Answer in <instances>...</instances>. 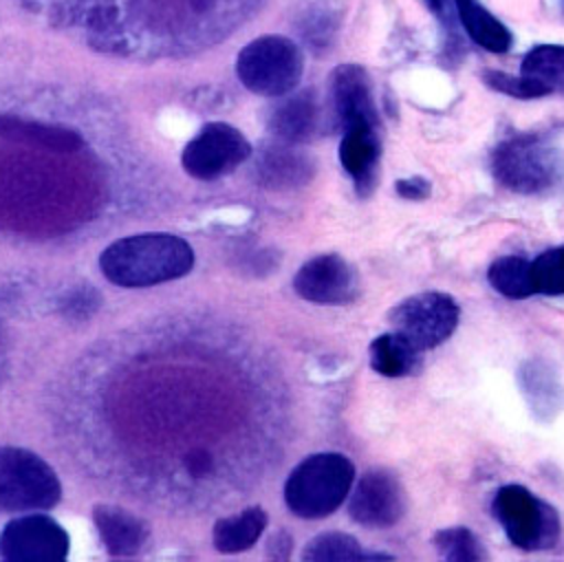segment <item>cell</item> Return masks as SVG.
<instances>
[{"label": "cell", "instance_id": "obj_12", "mask_svg": "<svg viewBox=\"0 0 564 562\" xmlns=\"http://www.w3.org/2000/svg\"><path fill=\"white\" fill-rule=\"evenodd\" d=\"M348 514L357 525L386 529L405 514V491L399 478L381 467L368 469L348 498Z\"/></svg>", "mask_w": 564, "mask_h": 562}, {"label": "cell", "instance_id": "obj_13", "mask_svg": "<svg viewBox=\"0 0 564 562\" xmlns=\"http://www.w3.org/2000/svg\"><path fill=\"white\" fill-rule=\"evenodd\" d=\"M333 106L344 121V126L350 123H379L377 106L372 99V86L361 66L346 64L339 66L333 75Z\"/></svg>", "mask_w": 564, "mask_h": 562}, {"label": "cell", "instance_id": "obj_8", "mask_svg": "<svg viewBox=\"0 0 564 562\" xmlns=\"http://www.w3.org/2000/svg\"><path fill=\"white\" fill-rule=\"evenodd\" d=\"M460 309L456 300L441 291H423L399 302L388 320L397 335L419 353L443 344L458 326Z\"/></svg>", "mask_w": 564, "mask_h": 562}, {"label": "cell", "instance_id": "obj_19", "mask_svg": "<svg viewBox=\"0 0 564 562\" xmlns=\"http://www.w3.org/2000/svg\"><path fill=\"white\" fill-rule=\"evenodd\" d=\"M267 514L262 507H249L236 516L220 518L214 525V547L220 553H240L258 542L267 529Z\"/></svg>", "mask_w": 564, "mask_h": 562}, {"label": "cell", "instance_id": "obj_24", "mask_svg": "<svg viewBox=\"0 0 564 562\" xmlns=\"http://www.w3.org/2000/svg\"><path fill=\"white\" fill-rule=\"evenodd\" d=\"M487 280L505 298L520 300L535 293L531 284V260L520 256H502L491 262Z\"/></svg>", "mask_w": 564, "mask_h": 562}, {"label": "cell", "instance_id": "obj_27", "mask_svg": "<svg viewBox=\"0 0 564 562\" xmlns=\"http://www.w3.org/2000/svg\"><path fill=\"white\" fill-rule=\"evenodd\" d=\"M485 82L498 90V93H507L511 97H520V99H533V97H542V88L531 82L529 77H524L522 73L520 75H507V73H500V71H487L485 73Z\"/></svg>", "mask_w": 564, "mask_h": 562}, {"label": "cell", "instance_id": "obj_18", "mask_svg": "<svg viewBox=\"0 0 564 562\" xmlns=\"http://www.w3.org/2000/svg\"><path fill=\"white\" fill-rule=\"evenodd\" d=\"M271 132L284 143H300L311 139L317 128V104L311 93H295L282 99L269 112Z\"/></svg>", "mask_w": 564, "mask_h": 562}, {"label": "cell", "instance_id": "obj_14", "mask_svg": "<svg viewBox=\"0 0 564 562\" xmlns=\"http://www.w3.org/2000/svg\"><path fill=\"white\" fill-rule=\"evenodd\" d=\"M344 128L346 132L339 143V161H341V167L352 176L357 192L366 194L375 183V172L379 161L377 126L350 123Z\"/></svg>", "mask_w": 564, "mask_h": 562}, {"label": "cell", "instance_id": "obj_28", "mask_svg": "<svg viewBox=\"0 0 564 562\" xmlns=\"http://www.w3.org/2000/svg\"><path fill=\"white\" fill-rule=\"evenodd\" d=\"M99 302L101 300H99V293L95 289L79 287V289L68 291V295L62 300V311L68 317L84 320V317H90L97 311Z\"/></svg>", "mask_w": 564, "mask_h": 562}, {"label": "cell", "instance_id": "obj_10", "mask_svg": "<svg viewBox=\"0 0 564 562\" xmlns=\"http://www.w3.org/2000/svg\"><path fill=\"white\" fill-rule=\"evenodd\" d=\"M68 549L66 529L42 514L13 518L0 531V558L9 562H62Z\"/></svg>", "mask_w": 564, "mask_h": 562}, {"label": "cell", "instance_id": "obj_25", "mask_svg": "<svg viewBox=\"0 0 564 562\" xmlns=\"http://www.w3.org/2000/svg\"><path fill=\"white\" fill-rule=\"evenodd\" d=\"M434 547L443 560L478 562L485 558L480 540L467 527H447L434 533Z\"/></svg>", "mask_w": 564, "mask_h": 562}, {"label": "cell", "instance_id": "obj_15", "mask_svg": "<svg viewBox=\"0 0 564 562\" xmlns=\"http://www.w3.org/2000/svg\"><path fill=\"white\" fill-rule=\"evenodd\" d=\"M93 520L110 555H134L150 536L148 522L121 507L97 505L93 509Z\"/></svg>", "mask_w": 564, "mask_h": 562}, {"label": "cell", "instance_id": "obj_6", "mask_svg": "<svg viewBox=\"0 0 564 562\" xmlns=\"http://www.w3.org/2000/svg\"><path fill=\"white\" fill-rule=\"evenodd\" d=\"M302 53L282 35H262L249 42L236 60V75L256 95H289L302 79Z\"/></svg>", "mask_w": 564, "mask_h": 562}, {"label": "cell", "instance_id": "obj_17", "mask_svg": "<svg viewBox=\"0 0 564 562\" xmlns=\"http://www.w3.org/2000/svg\"><path fill=\"white\" fill-rule=\"evenodd\" d=\"M258 181L269 190H293L311 181L313 161L289 145H271L262 150L256 163Z\"/></svg>", "mask_w": 564, "mask_h": 562}, {"label": "cell", "instance_id": "obj_11", "mask_svg": "<svg viewBox=\"0 0 564 562\" xmlns=\"http://www.w3.org/2000/svg\"><path fill=\"white\" fill-rule=\"evenodd\" d=\"M293 289L313 304L341 306L357 300L361 282L348 260L337 253H322L300 267L293 278Z\"/></svg>", "mask_w": 564, "mask_h": 562}, {"label": "cell", "instance_id": "obj_1", "mask_svg": "<svg viewBox=\"0 0 564 562\" xmlns=\"http://www.w3.org/2000/svg\"><path fill=\"white\" fill-rule=\"evenodd\" d=\"M31 15L117 55L189 48L220 33L240 0H18Z\"/></svg>", "mask_w": 564, "mask_h": 562}, {"label": "cell", "instance_id": "obj_2", "mask_svg": "<svg viewBox=\"0 0 564 562\" xmlns=\"http://www.w3.org/2000/svg\"><path fill=\"white\" fill-rule=\"evenodd\" d=\"M101 273L117 287H154L183 278L194 267V249L172 234L128 236L99 256Z\"/></svg>", "mask_w": 564, "mask_h": 562}, {"label": "cell", "instance_id": "obj_7", "mask_svg": "<svg viewBox=\"0 0 564 562\" xmlns=\"http://www.w3.org/2000/svg\"><path fill=\"white\" fill-rule=\"evenodd\" d=\"M491 511L509 542L522 551H546L560 538L557 511L522 485H505L496 491Z\"/></svg>", "mask_w": 564, "mask_h": 562}, {"label": "cell", "instance_id": "obj_29", "mask_svg": "<svg viewBox=\"0 0 564 562\" xmlns=\"http://www.w3.org/2000/svg\"><path fill=\"white\" fill-rule=\"evenodd\" d=\"M397 192L403 196V198H410V201H419V198H425L430 194V183L421 176H412V179H403L399 181L397 185Z\"/></svg>", "mask_w": 564, "mask_h": 562}, {"label": "cell", "instance_id": "obj_5", "mask_svg": "<svg viewBox=\"0 0 564 562\" xmlns=\"http://www.w3.org/2000/svg\"><path fill=\"white\" fill-rule=\"evenodd\" d=\"M59 498V478L46 461L22 447H0V511H46Z\"/></svg>", "mask_w": 564, "mask_h": 562}, {"label": "cell", "instance_id": "obj_21", "mask_svg": "<svg viewBox=\"0 0 564 562\" xmlns=\"http://www.w3.org/2000/svg\"><path fill=\"white\" fill-rule=\"evenodd\" d=\"M368 357L372 370L383 377L410 375L419 364V350L394 331L375 337L370 342Z\"/></svg>", "mask_w": 564, "mask_h": 562}, {"label": "cell", "instance_id": "obj_22", "mask_svg": "<svg viewBox=\"0 0 564 562\" xmlns=\"http://www.w3.org/2000/svg\"><path fill=\"white\" fill-rule=\"evenodd\" d=\"M520 73L535 82L544 95L564 93V46L542 44L531 48L522 60Z\"/></svg>", "mask_w": 564, "mask_h": 562}, {"label": "cell", "instance_id": "obj_31", "mask_svg": "<svg viewBox=\"0 0 564 562\" xmlns=\"http://www.w3.org/2000/svg\"><path fill=\"white\" fill-rule=\"evenodd\" d=\"M291 544H293V540L284 531H278L269 540V555L271 558H286L291 553Z\"/></svg>", "mask_w": 564, "mask_h": 562}, {"label": "cell", "instance_id": "obj_20", "mask_svg": "<svg viewBox=\"0 0 564 562\" xmlns=\"http://www.w3.org/2000/svg\"><path fill=\"white\" fill-rule=\"evenodd\" d=\"M458 18L469 33V37L491 51V53H505L511 46V33L509 29L496 20L485 7L478 4V0H456Z\"/></svg>", "mask_w": 564, "mask_h": 562}, {"label": "cell", "instance_id": "obj_30", "mask_svg": "<svg viewBox=\"0 0 564 562\" xmlns=\"http://www.w3.org/2000/svg\"><path fill=\"white\" fill-rule=\"evenodd\" d=\"M185 465H187V469H189L192 476H205V474L212 469V458H209L207 452H200V450H198V452H194V454L187 456Z\"/></svg>", "mask_w": 564, "mask_h": 562}, {"label": "cell", "instance_id": "obj_23", "mask_svg": "<svg viewBox=\"0 0 564 562\" xmlns=\"http://www.w3.org/2000/svg\"><path fill=\"white\" fill-rule=\"evenodd\" d=\"M311 562H359V560H392L383 553H366L364 547L348 533L328 531L313 538L302 553Z\"/></svg>", "mask_w": 564, "mask_h": 562}, {"label": "cell", "instance_id": "obj_32", "mask_svg": "<svg viewBox=\"0 0 564 562\" xmlns=\"http://www.w3.org/2000/svg\"><path fill=\"white\" fill-rule=\"evenodd\" d=\"M430 2V7H434V9H438L441 4H443V0H427Z\"/></svg>", "mask_w": 564, "mask_h": 562}, {"label": "cell", "instance_id": "obj_3", "mask_svg": "<svg viewBox=\"0 0 564 562\" xmlns=\"http://www.w3.org/2000/svg\"><path fill=\"white\" fill-rule=\"evenodd\" d=\"M355 465L337 452L306 456L284 483V502L297 518L330 516L350 494Z\"/></svg>", "mask_w": 564, "mask_h": 562}, {"label": "cell", "instance_id": "obj_16", "mask_svg": "<svg viewBox=\"0 0 564 562\" xmlns=\"http://www.w3.org/2000/svg\"><path fill=\"white\" fill-rule=\"evenodd\" d=\"M0 137L13 143L44 148L48 152H59V154L77 152L84 145V139L70 128L31 121L13 115L0 117Z\"/></svg>", "mask_w": 564, "mask_h": 562}, {"label": "cell", "instance_id": "obj_9", "mask_svg": "<svg viewBox=\"0 0 564 562\" xmlns=\"http://www.w3.org/2000/svg\"><path fill=\"white\" fill-rule=\"evenodd\" d=\"M251 154L247 137L223 121L203 126V130L185 145L181 163L185 172L200 181H214L234 172Z\"/></svg>", "mask_w": 564, "mask_h": 562}, {"label": "cell", "instance_id": "obj_26", "mask_svg": "<svg viewBox=\"0 0 564 562\" xmlns=\"http://www.w3.org/2000/svg\"><path fill=\"white\" fill-rule=\"evenodd\" d=\"M531 284L535 293H564V245L549 249L540 253L535 260H531Z\"/></svg>", "mask_w": 564, "mask_h": 562}, {"label": "cell", "instance_id": "obj_4", "mask_svg": "<svg viewBox=\"0 0 564 562\" xmlns=\"http://www.w3.org/2000/svg\"><path fill=\"white\" fill-rule=\"evenodd\" d=\"M496 179L518 194H538L564 174V154L535 134L502 141L491 159Z\"/></svg>", "mask_w": 564, "mask_h": 562}]
</instances>
